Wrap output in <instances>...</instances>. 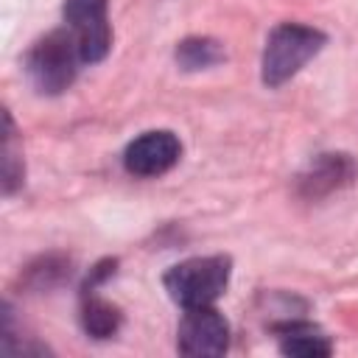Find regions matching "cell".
Here are the masks:
<instances>
[{
	"label": "cell",
	"mask_w": 358,
	"mask_h": 358,
	"mask_svg": "<svg viewBox=\"0 0 358 358\" xmlns=\"http://www.w3.org/2000/svg\"><path fill=\"white\" fill-rule=\"evenodd\" d=\"M64 22L78 42L81 62H101L112 48V28L106 17V0H64Z\"/></svg>",
	"instance_id": "277c9868"
},
{
	"label": "cell",
	"mask_w": 358,
	"mask_h": 358,
	"mask_svg": "<svg viewBox=\"0 0 358 358\" xmlns=\"http://www.w3.org/2000/svg\"><path fill=\"white\" fill-rule=\"evenodd\" d=\"M78 42L73 36V31H50L45 34L39 42H34V48L25 56V73L34 84L36 92L42 95H59L62 90H67L78 73Z\"/></svg>",
	"instance_id": "6da1fadb"
},
{
	"label": "cell",
	"mask_w": 358,
	"mask_h": 358,
	"mask_svg": "<svg viewBox=\"0 0 358 358\" xmlns=\"http://www.w3.org/2000/svg\"><path fill=\"white\" fill-rule=\"evenodd\" d=\"M3 193L11 196L25 176V165H22V151L17 148V131H14V120L8 112H3Z\"/></svg>",
	"instance_id": "30bf717a"
},
{
	"label": "cell",
	"mask_w": 358,
	"mask_h": 358,
	"mask_svg": "<svg viewBox=\"0 0 358 358\" xmlns=\"http://www.w3.org/2000/svg\"><path fill=\"white\" fill-rule=\"evenodd\" d=\"M324 45V34L310 28V25H299V22H282L277 25L268 39H266V50H263V81L268 87H280L288 78H294Z\"/></svg>",
	"instance_id": "7a4b0ae2"
},
{
	"label": "cell",
	"mask_w": 358,
	"mask_h": 358,
	"mask_svg": "<svg viewBox=\"0 0 358 358\" xmlns=\"http://www.w3.org/2000/svg\"><path fill=\"white\" fill-rule=\"evenodd\" d=\"M179 154H182V145H179L176 134L145 131L134 143H129V148L123 154V165L129 173L148 179V176H159V173L171 171L179 162Z\"/></svg>",
	"instance_id": "8992f818"
},
{
	"label": "cell",
	"mask_w": 358,
	"mask_h": 358,
	"mask_svg": "<svg viewBox=\"0 0 358 358\" xmlns=\"http://www.w3.org/2000/svg\"><path fill=\"white\" fill-rule=\"evenodd\" d=\"M81 324H84V330H87L92 338H109V336H115L117 327H120V310H117L112 302H106V299H101V296H92V294L87 291L84 308H81Z\"/></svg>",
	"instance_id": "ba28073f"
},
{
	"label": "cell",
	"mask_w": 358,
	"mask_h": 358,
	"mask_svg": "<svg viewBox=\"0 0 358 358\" xmlns=\"http://www.w3.org/2000/svg\"><path fill=\"white\" fill-rule=\"evenodd\" d=\"M229 344V324L213 308H185L176 330V347L182 355H221Z\"/></svg>",
	"instance_id": "5b68a950"
},
{
	"label": "cell",
	"mask_w": 358,
	"mask_h": 358,
	"mask_svg": "<svg viewBox=\"0 0 358 358\" xmlns=\"http://www.w3.org/2000/svg\"><path fill=\"white\" fill-rule=\"evenodd\" d=\"M277 333H280V350H282L285 355L316 358V355H330V352H333L327 336H322L313 324L291 322V324H282Z\"/></svg>",
	"instance_id": "52a82bcc"
},
{
	"label": "cell",
	"mask_w": 358,
	"mask_h": 358,
	"mask_svg": "<svg viewBox=\"0 0 358 358\" xmlns=\"http://www.w3.org/2000/svg\"><path fill=\"white\" fill-rule=\"evenodd\" d=\"M64 274H70V263H67V260H59V257L50 255V257L39 260L36 266L28 268V282H31L36 291H42V288H50V285L62 282Z\"/></svg>",
	"instance_id": "8fae6325"
},
{
	"label": "cell",
	"mask_w": 358,
	"mask_h": 358,
	"mask_svg": "<svg viewBox=\"0 0 358 358\" xmlns=\"http://www.w3.org/2000/svg\"><path fill=\"white\" fill-rule=\"evenodd\" d=\"M168 294L182 308H201L213 305L229 282V257L210 255V257H190L185 263H176L162 277Z\"/></svg>",
	"instance_id": "3957f363"
},
{
	"label": "cell",
	"mask_w": 358,
	"mask_h": 358,
	"mask_svg": "<svg viewBox=\"0 0 358 358\" xmlns=\"http://www.w3.org/2000/svg\"><path fill=\"white\" fill-rule=\"evenodd\" d=\"M224 59V48L215 39L207 36H190L182 39L176 48V62L185 70H201V67H213Z\"/></svg>",
	"instance_id": "9c48e42d"
}]
</instances>
